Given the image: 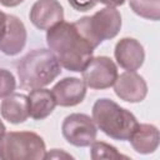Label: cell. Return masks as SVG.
Returning a JSON list of instances; mask_svg holds the SVG:
<instances>
[{
    "mask_svg": "<svg viewBox=\"0 0 160 160\" xmlns=\"http://www.w3.org/2000/svg\"><path fill=\"white\" fill-rule=\"evenodd\" d=\"M24 0H0V4L6 6V8H15L18 5H20Z\"/></svg>",
    "mask_w": 160,
    "mask_h": 160,
    "instance_id": "603a6c76",
    "label": "cell"
},
{
    "mask_svg": "<svg viewBox=\"0 0 160 160\" xmlns=\"http://www.w3.org/2000/svg\"><path fill=\"white\" fill-rule=\"evenodd\" d=\"M16 88V80L11 71L0 69V99H4L14 92Z\"/></svg>",
    "mask_w": 160,
    "mask_h": 160,
    "instance_id": "ac0fdd59",
    "label": "cell"
},
{
    "mask_svg": "<svg viewBox=\"0 0 160 160\" xmlns=\"http://www.w3.org/2000/svg\"><path fill=\"white\" fill-rule=\"evenodd\" d=\"M45 152L44 139L32 131H10L0 139L1 160H41Z\"/></svg>",
    "mask_w": 160,
    "mask_h": 160,
    "instance_id": "5b68a950",
    "label": "cell"
},
{
    "mask_svg": "<svg viewBox=\"0 0 160 160\" xmlns=\"http://www.w3.org/2000/svg\"><path fill=\"white\" fill-rule=\"evenodd\" d=\"M6 30V14L0 10V40L2 39Z\"/></svg>",
    "mask_w": 160,
    "mask_h": 160,
    "instance_id": "44dd1931",
    "label": "cell"
},
{
    "mask_svg": "<svg viewBox=\"0 0 160 160\" xmlns=\"http://www.w3.org/2000/svg\"><path fill=\"white\" fill-rule=\"evenodd\" d=\"M118 98L128 102H140L148 95V85L144 78L135 71H125L118 75L114 82Z\"/></svg>",
    "mask_w": 160,
    "mask_h": 160,
    "instance_id": "ba28073f",
    "label": "cell"
},
{
    "mask_svg": "<svg viewBox=\"0 0 160 160\" xmlns=\"http://www.w3.org/2000/svg\"><path fill=\"white\" fill-rule=\"evenodd\" d=\"M99 2L106 5V6H112V8H116V6H120L122 5L126 0H98Z\"/></svg>",
    "mask_w": 160,
    "mask_h": 160,
    "instance_id": "7402d4cb",
    "label": "cell"
},
{
    "mask_svg": "<svg viewBox=\"0 0 160 160\" xmlns=\"http://www.w3.org/2000/svg\"><path fill=\"white\" fill-rule=\"evenodd\" d=\"M91 112L96 128L114 140H129L139 125L132 112L106 98L96 100Z\"/></svg>",
    "mask_w": 160,
    "mask_h": 160,
    "instance_id": "3957f363",
    "label": "cell"
},
{
    "mask_svg": "<svg viewBox=\"0 0 160 160\" xmlns=\"http://www.w3.org/2000/svg\"><path fill=\"white\" fill-rule=\"evenodd\" d=\"M159 130L152 124H139L129 139L132 149L139 154H151L159 146Z\"/></svg>",
    "mask_w": 160,
    "mask_h": 160,
    "instance_id": "9a60e30c",
    "label": "cell"
},
{
    "mask_svg": "<svg viewBox=\"0 0 160 160\" xmlns=\"http://www.w3.org/2000/svg\"><path fill=\"white\" fill-rule=\"evenodd\" d=\"M114 56L122 69L126 71H136L144 64L145 51L136 39L122 38L115 45Z\"/></svg>",
    "mask_w": 160,
    "mask_h": 160,
    "instance_id": "30bf717a",
    "label": "cell"
},
{
    "mask_svg": "<svg viewBox=\"0 0 160 160\" xmlns=\"http://www.w3.org/2000/svg\"><path fill=\"white\" fill-rule=\"evenodd\" d=\"M46 31L49 50L56 56L59 64L69 71H82L92 58L94 48L75 24L61 21Z\"/></svg>",
    "mask_w": 160,
    "mask_h": 160,
    "instance_id": "6da1fadb",
    "label": "cell"
},
{
    "mask_svg": "<svg viewBox=\"0 0 160 160\" xmlns=\"http://www.w3.org/2000/svg\"><path fill=\"white\" fill-rule=\"evenodd\" d=\"M1 116L10 124H21L28 120L29 115V101L24 94H10L4 98L0 105Z\"/></svg>",
    "mask_w": 160,
    "mask_h": 160,
    "instance_id": "4fadbf2b",
    "label": "cell"
},
{
    "mask_svg": "<svg viewBox=\"0 0 160 160\" xmlns=\"http://www.w3.org/2000/svg\"><path fill=\"white\" fill-rule=\"evenodd\" d=\"M90 156L92 160H100V159H129V156L122 155L118 151V149L108 142L104 141H94L90 145Z\"/></svg>",
    "mask_w": 160,
    "mask_h": 160,
    "instance_id": "e0dca14e",
    "label": "cell"
},
{
    "mask_svg": "<svg viewBox=\"0 0 160 160\" xmlns=\"http://www.w3.org/2000/svg\"><path fill=\"white\" fill-rule=\"evenodd\" d=\"M74 24L91 46L96 49L104 40L114 39L119 34L121 29V15L116 8L105 6L92 16H84Z\"/></svg>",
    "mask_w": 160,
    "mask_h": 160,
    "instance_id": "277c9868",
    "label": "cell"
},
{
    "mask_svg": "<svg viewBox=\"0 0 160 160\" xmlns=\"http://www.w3.org/2000/svg\"><path fill=\"white\" fill-rule=\"evenodd\" d=\"M51 158H68V159H74L70 154H66L64 151H59V149H52L51 152H45L44 159H51Z\"/></svg>",
    "mask_w": 160,
    "mask_h": 160,
    "instance_id": "ffe728a7",
    "label": "cell"
},
{
    "mask_svg": "<svg viewBox=\"0 0 160 160\" xmlns=\"http://www.w3.org/2000/svg\"><path fill=\"white\" fill-rule=\"evenodd\" d=\"M30 21L40 30H49L64 21V9L58 0H38L30 9Z\"/></svg>",
    "mask_w": 160,
    "mask_h": 160,
    "instance_id": "9c48e42d",
    "label": "cell"
},
{
    "mask_svg": "<svg viewBox=\"0 0 160 160\" xmlns=\"http://www.w3.org/2000/svg\"><path fill=\"white\" fill-rule=\"evenodd\" d=\"M29 115L34 120H44L55 109L56 101L52 91L44 88H38L30 91L28 95Z\"/></svg>",
    "mask_w": 160,
    "mask_h": 160,
    "instance_id": "5bb4252c",
    "label": "cell"
},
{
    "mask_svg": "<svg viewBox=\"0 0 160 160\" xmlns=\"http://www.w3.org/2000/svg\"><path fill=\"white\" fill-rule=\"evenodd\" d=\"M5 130H6V128H5V125H4V122L0 120V139L4 136V134H5Z\"/></svg>",
    "mask_w": 160,
    "mask_h": 160,
    "instance_id": "cb8c5ba5",
    "label": "cell"
},
{
    "mask_svg": "<svg viewBox=\"0 0 160 160\" xmlns=\"http://www.w3.org/2000/svg\"><path fill=\"white\" fill-rule=\"evenodd\" d=\"M86 85L84 80L78 78H64L51 89L56 105L70 108L82 102L86 95Z\"/></svg>",
    "mask_w": 160,
    "mask_h": 160,
    "instance_id": "8fae6325",
    "label": "cell"
},
{
    "mask_svg": "<svg viewBox=\"0 0 160 160\" xmlns=\"http://www.w3.org/2000/svg\"><path fill=\"white\" fill-rule=\"evenodd\" d=\"M129 5L140 18L152 21L160 19V0H129Z\"/></svg>",
    "mask_w": 160,
    "mask_h": 160,
    "instance_id": "2e32d148",
    "label": "cell"
},
{
    "mask_svg": "<svg viewBox=\"0 0 160 160\" xmlns=\"http://www.w3.org/2000/svg\"><path fill=\"white\" fill-rule=\"evenodd\" d=\"M85 85L94 90H104L114 85L118 78V68L108 56H95L81 71Z\"/></svg>",
    "mask_w": 160,
    "mask_h": 160,
    "instance_id": "52a82bcc",
    "label": "cell"
},
{
    "mask_svg": "<svg viewBox=\"0 0 160 160\" xmlns=\"http://www.w3.org/2000/svg\"><path fill=\"white\" fill-rule=\"evenodd\" d=\"M61 74V65L48 49H35L22 56L18 62L20 88L34 90L52 82Z\"/></svg>",
    "mask_w": 160,
    "mask_h": 160,
    "instance_id": "7a4b0ae2",
    "label": "cell"
},
{
    "mask_svg": "<svg viewBox=\"0 0 160 160\" xmlns=\"http://www.w3.org/2000/svg\"><path fill=\"white\" fill-rule=\"evenodd\" d=\"M61 132L69 144L76 148H86L96 140L98 128L89 115L74 112L64 119Z\"/></svg>",
    "mask_w": 160,
    "mask_h": 160,
    "instance_id": "8992f818",
    "label": "cell"
},
{
    "mask_svg": "<svg viewBox=\"0 0 160 160\" xmlns=\"http://www.w3.org/2000/svg\"><path fill=\"white\" fill-rule=\"evenodd\" d=\"M68 2L74 10L84 12V11H89L90 9H92L99 1L98 0H68Z\"/></svg>",
    "mask_w": 160,
    "mask_h": 160,
    "instance_id": "d6986e66",
    "label": "cell"
},
{
    "mask_svg": "<svg viewBox=\"0 0 160 160\" xmlns=\"http://www.w3.org/2000/svg\"><path fill=\"white\" fill-rule=\"evenodd\" d=\"M28 32L24 22L15 15L6 14V30L0 40V51L5 55H18L25 46Z\"/></svg>",
    "mask_w": 160,
    "mask_h": 160,
    "instance_id": "7c38bea8",
    "label": "cell"
}]
</instances>
